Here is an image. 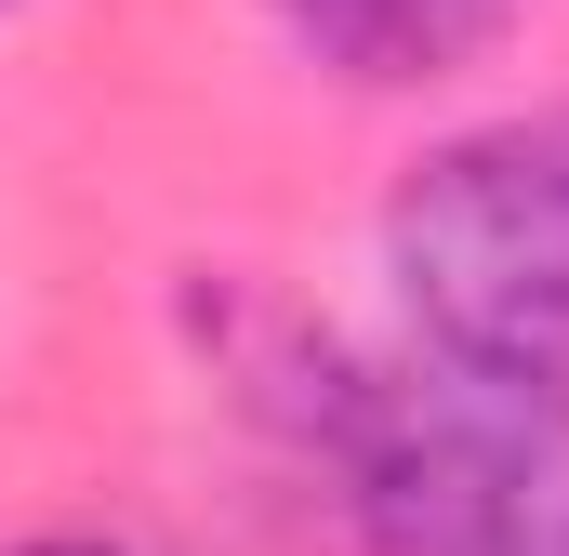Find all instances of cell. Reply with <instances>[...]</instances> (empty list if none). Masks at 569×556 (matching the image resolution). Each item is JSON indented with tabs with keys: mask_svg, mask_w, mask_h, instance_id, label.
Segmentation results:
<instances>
[{
	"mask_svg": "<svg viewBox=\"0 0 569 556\" xmlns=\"http://www.w3.org/2000/svg\"><path fill=\"white\" fill-rule=\"evenodd\" d=\"M0 13H13V0H0Z\"/></svg>",
	"mask_w": 569,
	"mask_h": 556,
	"instance_id": "5b68a950",
	"label": "cell"
},
{
	"mask_svg": "<svg viewBox=\"0 0 569 556\" xmlns=\"http://www.w3.org/2000/svg\"><path fill=\"white\" fill-rule=\"evenodd\" d=\"M358 556H569V385L450 358L398 331L385 358L318 345L291 398Z\"/></svg>",
	"mask_w": 569,
	"mask_h": 556,
	"instance_id": "6da1fadb",
	"label": "cell"
},
{
	"mask_svg": "<svg viewBox=\"0 0 569 556\" xmlns=\"http://www.w3.org/2000/svg\"><path fill=\"white\" fill-rule=\"evenodd\" d=\"M266 13H279L291 53L318 80H345V93H437L477 53H503V27L530 0H266Z\"/></svg>",
	"mask_w": 569,
	"mask_h": 556,
	"instance_id": "3957f363",
	"label": "cell"
},
{
	"mask_svg": "<svg viewBox=\"0 0 569 556\" xmlns=\"http://www.w3.org/2000/svg\"><path fill=\"white\" fill-rule=\"evenodd\" d=\"M0 556H133L120 530H27V544H0Z\"/></svg>",
	"mask_w": 569,
	"mask_h": 556,
	"instance_id": "277c9868",
	"label": "cell"
},
{
	"mask_svg": "<svg viewBox=\"0 0 569 556\" xmlns=\"http://www.w3.org/2000/svg\"><path fill=\"white\" fill-rule=\"evenodd\" d=\"M371 239H385L398 331L569 385V93L437 133L385 186Z\"/></svg>",
	"mask_w": 569,
	"mask_h": 556,
	"instance_id": "7a4b0ae2",
	"label": "cell"
}]
</instances>
